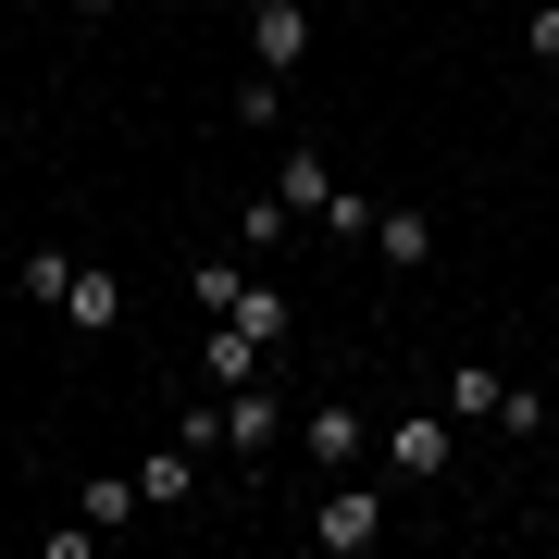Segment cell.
<instances>
[{
	"mask_svg": "<svg viewBox=\"0 0 559 559\" xmlns=\"http://www.w3.org/2000/svg\"><path fill=\"white\" fill-rule=\"evenodd\" d=\"M373 535H385V498H373V485H336V498L311 510V547H323V559H360Z\"/></svg>",
	"mask_w": 559,
	"mask_h": 559,
	"instance_id": "cell-1",
	"label": "cell"
},
{
	"mask_svg": "<svg viewBox=\"0 0 559 559\" xmlns=\"http://www.w3.org/2000/svg\"><path fill=\"white\" fill-rule=\"evenodd\" d=\"M286 423H299V411H286L261 373H249V385H224V448H249V460H261V448L286 436Z\"/></svg>",
	"mask_w": 559,
	"mask_h": 559,
	"instance_id": "cell-2",
	"label": "cell"
},
{
	"mask_svg": "<svg viewBox=\"0 0 559 559\" xmlns=\"http://www.w3.org/2000/svg\"><path fill=\"white\" fill-rule=\"evenodd\" d=\"M62 323H75V336H112V323H124V274L75 261V286H62Z\"/></svg>",
	"mask_w": 559,
	"mask_h": 559,
	"instance_id": "cell-3",
	"label": "cell"
},
{
	"mask_svg": "<svg viewBox=\"0 0 559 559\" xmlns=\"http://www.w3.org/2000/svg\"><path fill=\"white\" fill-rule=\"evenodd\" d=\"M360 436H373V423H360V411H336V399H323V411H299V448L323 460V473H360Z\"/></svg>",
	"mask_w": 559,
	"mask_h": 559,
	"instance_id": "cell-4",
	"label": "cell"
},
{
	"mask_svg": "<svg viewBox=\"0 0 559 559\" xmlns=\"http://www.w3.org/2000/svg\"><path fill=\"white\" fill-rule=\"evenodd\" d=\"M249 50H261V75H286V62L311 50V13H299V0H261V13H249Z\"/></svg>",
	"mask_w": 559,
	"mask_h": 559,
	"instance_id": "cell-5",
	"label": "cell"
},
{
	"mask_svg": "<svg viewBox=\"0 0 559 559\" xmlns=\"http://www.w3.org/2000/svg\"><path fill=\"white\" fill-rule=\"evenodd\" d=\"M385 473H399V485H436L448 473V423H385Z\"/></svg>",
	"mask_w": 559,
	"mask_h": 559,
	"instance_id": "cell-6",
	"label": "cell"
},
{
	"mask_svg": "<svg viewBox=\"0 0 559 559\" xmlns=\"http://www.w3.org/2000/svg\"><path fill=\"white\" fill-rule=\"evenodd\" d=\"M187 485H200V448H187V436H162V448L138 460V498H150V510H187Z\"/></svg>",
	"mask_w": 559,
	"mask_h": 559,
	"instance_id": "cell-7",
	"label": "cell"
},
{
	"mask_svg": "<svg viewBox=\"0 0 559 559\" xmlns=\"http://www.w3.org/2000/svg\"><path fill=\"white\" fill-rule=\"evenodd\" d=\"M274 200H286V212H311V224L336 212V175H323V150H286V175H274Z\"/></svg>",
	"mask_w": 559,
	"mask_h": 559,
	"instance_id": "cell-8",
	"label": "cell"
},
{
	"mask_svg": "<svg viewBox=\"0 0 559 559\" xmlns=\"http://www.w3.org/2000/svg\"><path fill=\"white\" fill-rule=\"evenodd\" d=\"M373 249L399 261V274H423V261H436V224L423 212H373Z\"/></svg>",
	"mask_w": 559,
	"mask_h": 559,
	"instance_id": "cell-9",
	"label": "cell"
},
{
	"mask_svg": "<svg viewBox=\"0 0 559 559\" xmlns=\"http://www.w3.org/2000/svg\"><path fill=\"white\" fill-rule=\"evenodd\" d=\"M261 360H274V348H261V336H249V323H224V336L200 348V373H212V385H249V373H261Z\"/></svg>",
	"mask_w": 559,
	"mask_h": 559,
	"instance_id": "cell-10",
	"label": "cell"
},
{
	"mask_svg": "<svg viewBox=\"0 0 559 559\" xmlns=\"http://www.w3.org/2000/svg\"><path fill=\"white\" fill-rule=\"evenodd\" d=\"M498 360H460V385H448V423H498Z\"/></svg>",
	"mask_w": 559,
	"mask_h": 559,
	"instance_id": "cell-11",
	"label": "cell"
},
{
	"mask_svg": "<svg viewBox=\"0 0 559 559\" xmlns=\"http://www.w3.org/2000/svg\"><path fill=\"white\" fill-rule=\"evenodd\" d=\"M224 323H249V336H261V348H274V336H286V323H299V311H286V286H274V274H261V286H237V311H224Z\"/></svg>",
	"mask_w": 559,
	"mask_h": 559,
	"instance_id": "cell-12",
	"label": "cell"
},
{
	"mask_svg": "<svg viewBox=\"0 0 559 559\" xmlns=\"http://www.w3.org/2000/svg\"><path fill=\"white\" fill-rule=\"evenodd\" d=\"M75 510H87V535H100V522H124V510H150V498H138V473H87V498H75Z\"/></svg>",
	"mask_w": 559,
	"mask_h": 559,
	"instance_id": "cell-13",
	"label": "cell"
},
{
	"mask_svg": "<svg viewBox=\"0 0 559 559\" xmlns=\"http://www.w3.org/2000/svg\"><path fill=\"white\" fill-rule=\"evenodd\" d=\"M237 237H249V249H261V261H274V249H286V237H299V212H286V200H249V224H237Z\"/></svg>",
	"mask_w": 559,
	"mask_h": 559,
	"instance_id": "cell-14",
	"label": "cell"
},
{
	"mask_svg": "<svg viewBox=\"0 0 559 559\" xmlns=\"http://www.w3.org/2000/svg\"><path fill=\"white\" fill-rule=\"evenodd\" d=\"M62 286H75V261H62V249H25V299L62 311Z\"/></svg>",
	"mask_w": 559,
	"mask_h": 559,
	"instance_id": "cell-15",
	"label": "cell"
},
{
	"mask_svg": "<svg viewBox=\"0 0 559 559\" xmlns=\"http://www.w3.org/2000/svg\"><path fill=\"white\" fill-rule=\"evenodd\" d=\"M498 436H547V399H535V385H498Z\"/></svg>",
	"mask_w": 559,
	"mask_h": 559,
	"instance_id": "cell-16",
	"label": "cell"
},
{
	"mask_svg": "<svg viewBox=\"0 0 559 559\" xmlns=\"http://www.w3.org/2000/svg\"><path fill=\"white\" fill-rule=\"evenodd\" d=\"M522 50H535V62H559V0H535V25H522Z\"/></svg>",
	"mask_w": 559,
	"mask_h": 559,
	"instance_id": "cell-17",
	"label": "cell"
},
{
	"mask_svg": "<svg viewBox=\"0 0 559 559\" xmlns=\"http://www.w3.org/2000/svg\"><path fill=\"white\" fill-rule=\"evenodd\" d=\"M75 13H124V0H75Z\"/></svg>",
	"mask_w": 559,
	"mask_h": 559,
	"instance_id": "cell-18",
	"label": "cell"
}]
</instances>
